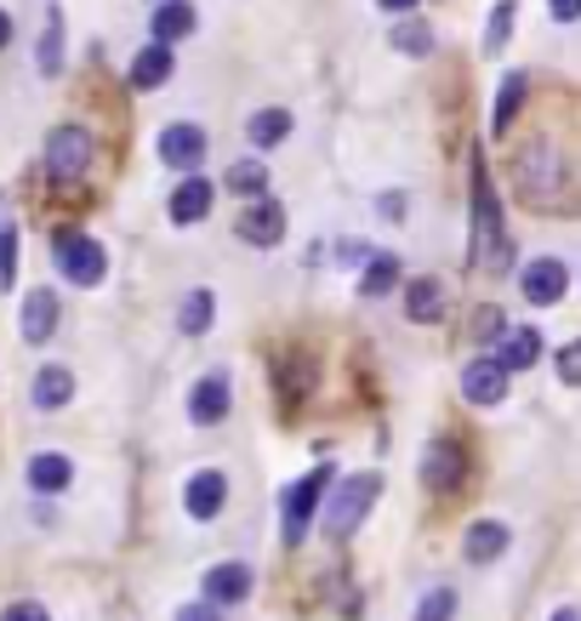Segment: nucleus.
I'll use <instances>...</instances> for the list:
<instances>
[{
    "instance_id": "nucleus-1",
    "label": "nucleus",
    "mask_w": 581,
    "mask_h": 621,
    "mask_svg": "<svg viewBox=\"0 0 581 621\" xmlns=\"http://www.w3.org/2000/svg\"><path fill=\"white\" fill-rule=\"evenodd\" d=\"M376 490H383V479L376 474H360V479H348L337 496H331V508H325V536L331 541H342L360 519L371 513V502H376Z\"/></svg>"
},
{
    "instance_id": "nucleus-2",
    "label": "nucleus",
    "mask_w": 581,
    "mask_h": 621,
    "mask_svg": "<svg viewBox=\"0 0 581 621\" xmlns=\"http://www.w3.org/2000/svg\"><path fill=\"white\" fill-rule=\"evenodd\" d=\"M52 257H58V268L74 280V285H97L104 280V245H97L92 234H74V229H63L58 240H52Z\"/></svg>"
},
{
    "instance_id": "nucleus-3",
    "label": "nucleus",
    "mask_w": 581,
    "mask_h": 621,
    "mask_svg": "<svg viewBox=\"0 0 581 621\" xmlns=\"http://www.w3.org/2000/svg\"><path fill=\"white\" fill-rule=\"evenodd\" d=\"M86 166H92V137L81 126H58L46 137V171H52V183H74Z\"/></svg>"
},
{
    "instance_id": "nucleus-4",
    "label": "nucleus",
    "mask_w": 581,
    "mask_h": 621,
    "mask_svg": "<svg viewBox=\"0 0 581 621\" xmlns=\"http://www.w3.org/2000/svg\"><path fill=\"white\" fill-rule=\"evenodd\" d=\"M331 485V467H308V479H296L291 496H286V548H296L302 531H308V519L319 513V496Z\"/></svg>"
},
{
    "instance_id": "nucleus-5",
    "label": "nucleus",
    "mask_w": 581,
    "mask_h": 621,
    "mask_svg": "<svg viewBox=\"0 0 581 621\" xmlns=\"http://www.w3.org/2000/svg\"><path fill=\"white\" fill-rule=\"evenodd\" d=\"M565 285H570V268H565L559 257H536V263H530L524 275H519V291H524L536 308L559 303V296H565Z\"/></svg>"
},
{
    "instance_id": "nucleus-6",
    "label": "nucleus",
    "mask_w": 581,
    "mask_h": 621,
    "mask_svg": "<svg viewBox=\"0 0 581 621\" xmlns=\"http://www.w3.org/2000/svg\"><path fill=\"white\" fill-rule=\"evenodd\" d=\"M519 183H524L530 200H536V194H559V155H553L547 143H530L519 155Z\"/></svg>"
},
{
    "instance_id": "nucleus-7",
    "label": "nucleus",
    "mask_w": 581,
    "mask_h": 621,
    "mask_svg": "<svg viewBox=\"0 0 581 621\" xmlns=\"http://www.w3.org/2000/svg\"><path fill=\"white\" fill-rule=\"evenodd\" d=\"M229 405H234V388H229V377H222V370H211V377H199L194 400H189V416L199 422V428H211V422L229 416Z\"/></svg>"
},
{
    "instance_id": "nucleus-8",
    "label": "nucleus",
    "mask_w": 581,
    "mask_h": 621,
    "mask_svg": "<svg viewBox=\"0 0 581 621\" xmlns=\"http://www.w3.org/2000/svg\"><path fill=\"white\" fill-rule=\"evenodd\" d=\"M280 234H286L280 200H251L245 206V217H240V240L245 245H280Z\"/></svg>"
},
{
    "instance_id": "nucleus-9",
    "label": "nucleus",
    "mask_w": 581,
    "mask_h": 621,
    "mask_svg": "<svg viewBox=\"0 0 581 621\" xmlns=\"http://www.w3.org/2000/svg\"><path fill=\"white\" fill-rule=\"evenodd\" d=\"M501 393H508V370H501L496 360H473L462 370V400L468 405H496Z\"/></svg>"
},
{
    "instance_id": "nucleus-10",
    "label": "nucleus",
    "mask_w": 581,
    "mask_h": 621,
    "mask_svg": "<svg viewBox=\"0 0 581 621\" xmlns=\"http://www.w3.org/2000/svg\"><path fill=\"white\" fill-rule=\"evenodd\" d=\"M160 160L177 166V171H194L199 160H206V132L199 126H166L160 132Z\"/></svg>"
},
{
    "instance_id": "nucleus-11",
    "label": "nucleus",
    "mask_w": 581,
    "mask_h": 621,
    "mask_svg": "<svg viewBox=\"0 0 581 621\" xmlns=\"http://www.w3.org/2000/svg\"><path fill=\"white\" fill-rule=\"evenodd\" d=\"M422 479L434 485V490H457V485H462V451H457V445H450V439H434V445H427Z\"/></svg>"
},
{
    "instance_id": "nucleus-12",
    "label": "nucleus",
    "mask_w": 581,
    "mask_h": 621,
    "mask_svg": "<svg viewBox=\"0 0 581 621\" xmlns=\"http://www.w3.org/2000/svg\"><path fill=\"white\" fill-rule=\"evenodd\" d=\"M183 502H189V513H194V519H217V513H222V502H229V479H222L217 467H206V474H194V479H189Z\"/></svg>"
},
{
    "instance_id": "nucleus-13",
    "label": "nucleus",
    "mask_w": 581,
    "mask_h": 621,
    "mask_svg": "<svg viewBox=\"0 0 581 621\" xmlns=\"http://www.w3.org/2000/svg\"><path fill=\"white\" fill-rule=\"evenodd\" d=\"M251 582H257V576H251V570L245 564H217V570H206V605H240L245 599V593H251Z\"/></svg>"
},
{
    "instance_id": "nucleus-14",
    "label": "nucleus",
    "mask_w": 581,
    "mask_h": 621,
    "mask_svg": "<svg viewBox=\"0 0 581 621\" xmlns=\"http://www.w3.org/2000/svg\"><path fill=\"white\" fill-rule=\"evenodd\" d=\"M462 553H468V564H491V559H501V553H508V525H496V519H479V525H468Z\"/></svg>"
},
{
    "instance_id": "nucleus-15",
    "label": "nucleus",
    "mask_w": 581,
    "mask_h": 621,
    "mask_svg": "<svg viewBox=\"0 0 581 621\" xmlns=\"http://www.w3.org/2000/svg\"><path fill=\"white\" fill-rule=\"evenodd\" d=\"M211 200H217V188H211L206 178L177 183V188H171V222H199V217L211 211Z\"/></svg>"
},
{
    "instance_id": "nucleus-16",
    "label": "nucleus",
    "mask_w": 581,
    "mask_h": 621,
    "mask_svg": "<svg viewBox=\"0 0 581 621\" xmlns=\"http://www.w3.org/2000/svg\"><path fill=\"white\" fill-rule=\"evenodd\" d=\"M52 331H58V296L46 291V285H35V296L23 303V337H29V342H46Z\"/></svg>"
},
{
    "instance_id": "nucleus-17",
    "label": "nucleus",
    "mask_w": 581,
    "mask_h": 621,
    "mask_svg": "<svg viewBox=\"0 0 581 621\" xmlns=\"http://www.w3.org/2000/svg\"><path fill=\"white\" fill-rule=\"evenodd\" d=\"M501 370H524V365H536L542 360V337L536 331H501V348L491 354Z\"/></svg>"
},
{
    "instance_id": "nucleus-18",
    "label": "nucleus",
    "mask_w": 581,
    "mask_h": 621,
    "mask_svg": "<svg viewBox=\"0 0 581 621\" xmlns=\"http://www.w3.org/2000/svg\"><path fill=\"white\" fill-rule=\"evenodd\" d=\"M194 29V7L189 0H160L155 7V46H171Z\"/></svg>"
},
{
    "instance_id": "nucleus-19",
    "label": "nucleus",
    "mask_w": 581,
    "mask_h": 621,
    "mask_svg": "<svg viewBox=\"0 0 581 621\" xmlns=\"http://www.w3.org/2000/svg\"><path fill=\"white\" fill-rule=\"evenodd\" d=\"M74 400V377L63 365H46V370H35V405L40 411H58V405H69Z\"/></svg>"
},
{
    "instance_id": "nucleus-20",
    "label": "nucleus",
    "mask_w": 581,
    "mask_h": 621,
    "mask_svg": "<svg viewBox=\"0 0 581 621\" xmlns=\"http://www.w3.org/2000/svg\"><path fill=\"white\" fill-rule=\"evenodd\" d=\"M166 74H171V46H143V52L132 58V86L137 92H155Z\"/></svg>"
},
{
    "instance_id": "nucleus-21",
    "label": "nucleus",
    "mask_w": 581,
    "mask_h": 621,
    "mask_svg": "<svg viewBox=\"0 0 581 621\" xmlns=\"http://www.w3.org/2000/svg\"><path fill=\"white\" fill-rule=\"evenodd\" d=\"M222 188L245 194V200H263V194H268V166L263 160H240V166L222 171Z\"/></svg>"
},
{
    "instance_id": "nucleus-22",
    "label": "nucleus",
    "mask_w": 581,
    "mask_h": 621,
    "mask_svg": "<svg viewBox=\"0 0 581 621\" xmlns=\"http://www.w3.org/2000/svg\"><path fill=\"white\" fill-rule=\"evenodd\" d=\"M406 308H411L416 326L439 319V314H445V285H439V280H411V285H406Z\"/></svg>"
},
{
    "instance_id": "nucleus-23",
    "label": "nucleus",
    "mask_w": 581,
    "mask_h": 621,
    "mask_svg": "<svg viewBox=\"0 0 581 621\" xmlns=\"http://www.w3.org/2000/svg\"><path fill=\"white\" fill-rule=\"evenodd\" d=\"M69 479H74V462L58 456V451H40V456L29 462V485H35V490H63Z\"/></svg>"
},
{
    "instance_id": "nucleus-24",
    "label": "nucleus",
    "mask_w": 581,
    "mask_h": 621,
    "mask_svg": "<svg viewBox=\"0 0 581 621\" xmlns=\"http://www.w3.org/2000/svg\"><path fill=\"white\" fill-rule=\"evenodd\" d=\"M245 137L257 143V148L286 143V137H291V114H286V109H263V114H251V120H245Z\"/></svg>"
},
{
    "instance_id": "nucleus-25",
    "label": "nucleus",
    "mask_w": 581,
    "mask_h": 621,
    "mask_svg": "<svg viewBox=\"0 0 581 621\" xmlns=\"http://www.w3.org/2000/svg\"><path fill=\"white\" fill-rule=\"evenodd\" d=\"M394 52H399V58H427V52H434V35H427V23H416V17L394 23Z\"/></svg>"
},
{
    "instance_id": "nucleus-26",
    "label": "nucleus",
    "mask_w": 581,
    "mask_h": 621,
    "mask_svg": "<svg viewBox=\"0 0 581 621\" xmlns=\"http://www.w3.org/2000/svg\"><path fill=\"white\" fill-rule=\"evenodd\" d=\"M63 69V12L52 7L46 12V35H40V74H58Z\"/></svg>"
},
{
    "instance_id": "nucleus-27",
    "label": "nucleus",
    "mask_w": 581,
    "mask_h": 621,
    "mask_svg": "<svg viewBox=\"0 0 581 621\" xmlns=\"http://www.w3.org/2000/svg\"><path fill=\"white\" fill-rule=\"evenodd\" d=\"M524 74H508V81H501V97H496V120H491V126L496 132H508L513 126V114H519V104H524Z\"/></svg>"
},
{
    "instance_id": "nucleus-28",
    "label": "nucleus",
    "mask_w": 581,
    "mask_h": 621,
    "mask_svg": "<svg viewBox=\"0 0 581 621\" xmlns=\"http://www.w3.org/2000/svg\"><path fill=\"white\" fill-rule=\"evenodd\" d=\"M394 280H399V263H394V257H371V268H365L360 291H365V296H388V291H394Z\"/></svg>"
},
{
    "instance_id": "nucleus-29",
    "label": "nucleus",
    "mask_w": 581,
    "mask_h": 621,
    "mask_svg": "<svg viewBox=\"0 0 581 621\" xmlns=\"http://www.w3.org/2000/svg\"><path fill=\"white\" fill-rule=\"evenodd\" d=\"M177 326H183L189 337L206 331V326H211V291H194L189 303H183V314H177Z\"/></svg>"
},
{
    "instance_id": "nucleus-30",
    "label": "nucleus",
    "mask_w": 581,
    "mask_h": 621,
    "mask_svg": "<svg viewBox=\"0 0 581 621\" xmlns=\"http://www.w3.org/2000/svg\"><path fill=\"white\" fill-rule=\"evenodd\" d=\"M17 275V234H12V217L0 211V291H12Z\"/></svg>"
},
{
    "instance_id": "nucleus-31",
    "label": "nucleus",
    "mask_w": 581,
    "mask_h": 621,
    "mask_svg": "<svg viewBox=\"0 0 581 621\" xmlns=\"http://www.w3.org/2000/svg\"><path fill=\"white\" fill-rule=\"evenodd\" d=\"M416 621H457V593H450V587H434V593L422 599Z\"/></svg>"
},
{
    "instance_id": "nucleus-32",
    "label": "nucleus",
    "mask_w": 581,
    "mask_h": 621,
    "mask_svg": "<svg viewBox=\"0 0 581 621\" xmlns=\"http://www.w3.org/2000/svg\"><path fill=\"white\" fill-rule=\"evenodd\" d=\"M508 29H513V0H501V7L491 12V23H485V52H501V46H508Z\"/></svg>"
},
{
    "instance_id": "nucleus-33",
    "label": "nucleus",
    "mask_w": 581,
    "mask_h": 621,
    "mask_svg": "<svg viewBox=\"0 0 581 621\" xmlns=\"http://www.w3.org/2000/svg\"><path fill=\"white\" fill-rule=\"evenodd\" d=\"M501 331H508L501 308H479V314H473V337H479V342H501Z\"/></svg>"
},
{
    "instance_id": "nucleus-34",
    "label": "nucleus",
    "mask_w": 581,
    "mask_h": 621,
    "mask_svg": "<svg viewBox=\"0 0 581 621\" xmlns=\"http://www.w3.org/2000/svg\"><path fill=\"white\" fill-rule=\"evenodd\" d=\"M0 621H52V616H46V605L17 599V605H7V616H0Z\"/></svg>"
},
{
    "instance_id": "nucleus-35",
    "label": "nucleus",
    "mask_w": 581,
    "mask_h": 621,
    "mask_svg": "<svg viewBox=\"0 0 581 621\" xmlns=\"http://www.w3.org/2000/svg\"><path fill=\"white\" fill-rule=\"evenodd\" d=\"M177 621H222V610L217 605H183V610H177Z\"/></svg>"
},
{
    "instance_id": "nucleus-36",
    "label": "nucleus",
    "mask_w": 581,
    "mask_h": 621,
    "mask_svg": "<svg viewBox=\"0 0 581 621\" xmlns=\"http://www.w3.org/2000/svg\"><path fill=\"white\" fill-rule=\"evenodd\" d=\"M559 377L576 382V348H565V354H559Z\"/></svg>"
},
{
    "instance_id": "nucleus-37",
    "label": "nucleus",
    "mask_w": 581,
    "mask_h": 621,
    "mask_svg": "<svg viewBox=\"0 0 581 621\" xmlns=\"http://www.w3.org/2000/svg\"><path fill=\"white\" fill-rule=\"evenodd\" d=\"M576 7H581V0H553V17L570 23V17H576Z\"/></svg>"
},
{
    "instance_id": "nucleus-38",
    "label": "nucleus",
    "mask_w": 581,
    "mask_h": 621,
    "mask_svg": "<svg viewBox=\"0 0 581 621\" xmlns=\"http://www.w3.org/2000/svg\"><path fill=\"white\" fill-rule=\"evenodd\" d=\"M376 7H383V12H411L416 0H376Z\"/></svg>"
},
{
    "instance_id": "nucleus-39",
    "label": "nucleus",
    "mask_w": 581,
    "mask_h": 621,
    "mask_svg": "<svg viewBox=\"0 0 581 621\" xmlns=\"http://www.w3.org/2000/svg\"><path fill=\"white\" fill-rule=\"evenodd\" d=\"M7 40H12V17H7V12H0V46H7Z\"/></svg>"
},
{
    "instance_id": "nucleus-40",
    "label": "nucleus",
    "mask_w": 581,
    "mask_h": 621,
    "mask_svg": "<svg viewBox=\"0 0 581 621\" xmlns=\"http://www.w3.org/2000/svg\"><path fill=\"white\" fill-rule=\"evenodd\" d=\"M553 621H581V616H576V610H570V605H565V610H559V616H553Z\"/></svg>"
}]
</instances>
